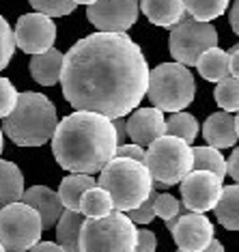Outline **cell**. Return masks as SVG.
<instances>
[{
  "label": "cell",
  "mask_w": 239,
  "mask_h": 252,
  "mask_svg": "<svg viewBox=\"0 0 239 252\" xmlns=\"http://www.w3.org/2000/svg\"><path fill=\"white\" fill-rule=\"evenodd\" d=\"M166 136H173V138H179L187 145H192L198 136V121L190 112L170 114V119H166Z\"/></svg>",
  "instance_id": "d4e9b609"
},
{
  "label": "cell",
  "mask_w": 239,
  "mask_h": 252,
  "mask_svg": "<svg viewBox=\"0 0 239 252\" xmlns=\"http://www.w3.org/2000/svg\"><path fill=\"white\" fill-rule=\"evenodd\" d=\"M235 127H237V136H239V112H237V117H235Z\"/></svg>",
  "instance_id": "ee69618b"
},
{
  "label": "cell",
  "mask_w": 239,
  "mask_h": 252,
  "mask_svg": "<svg viewBox=\"0 0 239 252\" xmlns=\"http://www.w3.org/2000/svg\"><path fill=\"white\" fill-rule=\"evenodd\" d=\"M62 61L65 54L59 52L56 48L48 50L43 54H37L30 59V76L35 82H39L41 87H54L56 82H60V73H62Z\"/></svg>",
  "instance_id": "ac0fdd59"
},
{
  "label": "cell",
  "mask_w": 239,
  "mask_h": 252,
  "mask_svg": "<svg viewBox=\"0 0 239 252\" xmlns=\"http://www.w3.org/2000/svg\"><path fill=\"white\" fill-rule=\"evenodd\" d=\"M179 252H181V250H179ZM205 252H224V246H222V244L218 242V239H213L211 246H209V248L205 250Z\"/></svg>",
  "instance_id": "60d3db41"
},
{
  "label": "cell",
  "mask_w": 239,
  "mask_h": 252,
  "mask_svg": "<svg viewBox=\"0 0 239 252\" xmlns=\"http://www.w3.org/2000/svg\"><path fill=\"white\" fill-rule=\"evenodd\" d=\"M2 147H4V138H2V127H0V153H2Z\"/></svg>",
  "instance_id": "7bdbcfd3"
},
{
  "label": "cell",
  "mask_w": 239,
  "mask_h": 252,
  "mask_svg": "<svg viewBox=\"0 0 239 252\" xmlns=\"http://www.w3.org/2000/svg\"><path fill=\"white\" fill-rule=\"evenodd\" d=\"M41 218L26 203H13L0 209V244L7 252H28L41 242Z\"/></svg>",
  "instance_id": "9c48e42d"
},
{
  "label": "cell",
  "mask_w": 239,
  "mask_h": 252,
  "mask_svg": "<svg viewBox=\"0 0 239 252\" xmlns=\"http://www.w3.org/2000/svg\"><path fill=\"white\" fill-rule=\"evenodd\" d=\"M115 211V205H112V198L104 188L95 186L87 190L80 198V214L89 220H97V218H106Z\"/></svg>",
  "instance_id": "cb8c5ba5"
},
{
  "label": "cell",
  "mask_w": 239,
  "mask_h": 252,
  "mask_svg": "<svg viewBox=\"0 0 239 252\" xmlns=\"http://www.w3.org/2000/svg\"><path fill=\"white\" fill-rule=\"evenodd\" d=\"M136 244L138 228L121 211L97 220L87 218L80 231V252H136Z\"/></svg>",
  "instance_id": "8992f818"
},
{
  "label": "cell",
  "mask_w": 239,
  "mask_h": 252,
  "mask_svg": "<svg viewBox=\"0 0 239 252\" xmlns=\"http://www.w3.org/2000/svg\"><path fill=\"white\" fill-rule=\"evenodd\" d=\"M115 123V129H117V140H119V147L125 145V136H127V131H125V121L123 119H117V121H112Z\"/></svg>",
  "instance_id": "ab89813d"
},
{
  "label": "cell",
  "mask_w": 239,
  "mask_h": 252,
  "mask_svg": "<svg viewBox=\"0 0 239 252\" xmlns=\"http://www.w3.org/2000/svg\"><path fill=\"white\" fill-rule=\"evenodd\" d=\"M226 175H231L233 179H235V183L239 186V147L233 149L231 158L226 159Z\"/></svg>",
  "instance_id": "d590c367"
},
{
  "label": "cell",
  "mask_w": 239,
  "mask_h": 252,
  "mask_svg": "<svg viewBox=\"0 0 239 252\" xmlns=\"http://www.w3.org/2000/svg\"><path fill=\"white\" fill-rule=\"evenodd\" d=\"M153 211H155L157 218H162V220L166 222L168 231H173L175 222H177V218L181 214V205H179V200L175 198L173 194H157L155 205H153Z\"/></svg>",
  "instance_id": "f1b7e54d"
},
{
  "label": "cell",
  "mask_w": 239,
  "mask_h": 252,
  "mask_svg": "<svg viewBox=\"0 0 239 252\" xmlns=\"http://www.w3.org/2000/svg\"><path fill=\"white\" fill-rule=\"evenodd\" d=\"M222 190H224L222 179L207 170H192L181 181V198H183L185 209L192 214H207L215 209Z\"/></svg>",
  "instance_id": "7c38bea8"
},
{
  "label": "cell",
  "mask_w": 239,
  "mask_h": 252,
  "mask_svg": "<svg viewBox=\"0 0 239 252\" xmlns=\"http://www.w3.org/2000/svg\"><path fill=\"white\" fill-rule=\"evenodd\" d=\"M185 13L196 22H211L229 9V0H183Z\"/></svg>",
  "instance_id": "4316f807"
},
{
  "label": "cell",
  "mask_w": 239,
  "mask_h": 252,
  "mask_svg": "<svg viewBox=\"0 0 239 252\" xmlns=\"http://www.w3.org/2000/svg\"><path fill=\"white\" fill-rule=\"evenodd\" d=\"M13 37H15V48H20L22 52H26L30 56H37L54 48L56 24L48 15L24 13L18 20Z\"/></svg>",
  "instance_id": "8fae6325"
},
{
  "label": "cell",
  "mask_w": 239,
  "mask_h": 252,
  "mask_svg": "<svg viewBox=\"0 0 239 252\" xmlns=\"http://www.w3.org/2000/svg\"><path fill=\"white\" fill-rule=\"evenodd\" d=\"M28 252H65L56 242H39L37 246H32Z\"/></svg>",
  "instance_id": "74e56055"
},
{
  "label": "cell",
  "mask_w": 239,
  "mask_h": 252,
  "mask_svg": "<svg viewBox=\"0 0 239 252\" xmlns=\"http://www.w3.org/2000/svg\"><path fill=\"white\" fill-rule=\"evenodd\" d=\"M168 48L175 63L190 69L207 50L218 48V31L209 22H196L190 15H183V20L170 31Z\"/></svg>",
  "instance_id": "ba28073f"
},
{
  "label": "cell",
  "mask_w": 239,
  "mask_h": 252,
  "mask_svg": "<svg viewBox=\"0 0 239 252\" xmlns=\"http://www.w3.org/2000/svg\"><path fill=\"white\" fill-rule=\"evenodd\" d=\"M24 196V175L18 164L0 159V209L20 203Z\"/></svg>",
  "instance_id": "d6986e66"
},
{
  "label": "cell",
  "mask_w": 239,
  "mask_h": 252,
  "mask_svg": "<svg viewBox=\"0 0 239 252\" xmlns=\"http://www.w3.org/2000/svg\"><path fill=\"white\" fill-rule=\"evenodd\" d=\"M18 91L11 84V80L0 76V119H7L18 104Z\"/></svg>",
  "instance_id": "1f68e13d"
},
{
  "label": "cell",
  "mask_w": 239,
  "mask_h": 252,
  "mask_svg": "<svg viewBox=\"0 0 239 252\" xmlns=\"http://www.w3.org/2000/svg\"><path fill=\"white\" fill-rule=\"evenodd\" d=\"M203 136L207 140V145L218 149V151L235 147L239 140L235 117L231 112H213L211 117H207V121L203 125Z\"/></svg>",
  "instance_id": "2e32d148"
},
{
  "label": "cell",
  "mask_w": 239,
  "mask_h": 252,
  "mask_svg": "<svg viewBox=\"0 0 239 252\" xmlns=\"http://www.w3.org/2000/svg\"><path fill=\"white\" fill-rule=\"evenodd\" d=\"M73 2H76V4H87V7H93L97 0H73Z\"/></svg>",
  "instance_id": "b9f144b4"
},
{
  "label": "cell",
  "mask_w": 239,
  "mask_h": 252,
  "mask_svg": "<svg viewBox=\"0 0 239 252\" xmlns=\"http://www.w3.org/2000/svg\"><path fill=\"white\" fill-rule=\"evenodd\" d=\"M145 156H147V149H142L138 145H121L117 149V158H125V159H134V162L145 164Z\"/></svg>",
  "instance_id": "836d02e7"
},
{
  "label": "cell",
  "mask_w": 239,
  "mask_h": 252,
  "mask_svg": "<svg viewBox=\"0 0 239 252\" xmlns=\"http://www.w3.org/2000/svg\"><path fill=\"white\" fill-rule=\"evenodd\" d=\"M125 131H127L129 140L138 147H149L157 138L166 136V119L164 112L157 108H138L129 114L125 121Z\"/></svg>",
  "instance_id": "5bb4252c"
},
{
  "label": "cell",
  "mask_w": 239,
  "mask_h": 252,
  "mask_svg": "<svg viewBox=\"0 0 239 252\" xmlns=\"http://www.w3.org/2000/svg\"><path fill=\"white\" fill-rule=\"evenodd\" d=\"M155 196H157V192L153 190V192L149 194V198H147L138 209H134V211H129V214H127V218L134 222V224H149L153 218H155V211H153V205H155Z\"/></svg>",
  "instance_id": "d6a6232c"
},
{
  "label": "cell",
  "mask_w": 239,
  "mask_h": 252,
  "mask_svg": "<svg viewBox=\"0 0 239 252\" xmlns=\"http://www.w3.org/2000/svg\"><path fill=\"white\" fill-rule=\"evenodd\" d=\"M173 239L181 252H205L213 242V224L205 214L179 216L173 226Z\"/></svg>",
  "instance_id": "4fadbf2b"
},
{
  "label": "cell",
  "mask_w": 239,
  "mask_h": 252,
  "mask_svg": "<svg viewBox=\"0 0 239 252\" xmlns=\"http://www.w3.org/2000/svg\"><path fill=\"white\" fill-rule=\"evenodd\" d=\"M196 67L207 82H222L231 76V56L220 48H211L198 59Z\"/></svg>",
  "instance_id": "44dd1931"
},
{
  "label": "cell",
  "mask_w": 239,
  "mask_h": 252,
  "mask_svg": "<svg viewBox=\"0 0 239 252\" xmlns=\"http://www.w3.org/2000/svg\"><path fill=\"white\" fill-rule=\"evenodd\" d=\"M145 166L153 181L170 188L181 183L194 170V153L187 142L173 136H162L147 147Z\"/></svg>",
  "instance_id": "52a82bcc"
},
{
  "label": "cell",
  "mask_w": 239,
  "mask_h": 252,
  "mask_svg": "<svg viewBox=\"0 0 239 252\" xmlns=\"http://www.w3.org/2000/svg\"><path fill=\"white\" fill-rule=\"evenodd\" d=\"M30 7L35 9V13L48 15V18H62V15L73 13V9L78 7L73 0H28Z\"/></svg>",
  "instance_id": "f546056e"
},
{
  "label": "cell",
  "mask_w": 239,
  "mask_h": 252,
  "mask_svg": "<svg viewBox=\"0 0 239 252\" xmlns=\"http://www.w3.org/2000/svg\"><path fill=\"white\" fill-rule=\"evenodd\" d=\"M229 56H231V76L239 80V43H235L229 50Z\"/></svg>",
  "instance_id": "8d00e7d4"
},
{
  "label": "cell",
  "mask_w": 239,
  "mask_h": 252,
  "mask_svg": "<svg viewBox=\"0 0 239 252\" xmlns=\"http://www.w3.org/2000/svg\"><path fill=\"white\" fill-rule=\"evenodd\" d=\"M0 252H7V248H4V246H2V244H0Z\"/></svg>",
  "instance_id": "f6af8a7d"
},
{
  "label": "cell",
  "mask_w": 239,
  "mask_h": 252,
  "mask_svg": "<svg viewBox=\"0 0 239 252\" xmlns=\"http://www.w3.org/2000/svg\"><path fill=\"white\" fill-rule=\"evenodd\" d=\"M229 20H231V26H233V31H235V35L239 37V0H237V2L231 7V15H229Z\"/></svg>",
  "instance_id": "f35d334b"
},
{
  "label": "cell",
  "mask_w": 239,
  "mask_h": 252,
  "mask_svg": "<svg viewBox=\"0 0 239 252\" xmlns=\"http://www.w3.org/2000/svg\"><path fill=\"white\" fill-rule=\"evenodd\" d=\"M117 129L110 119L95 112H73L56 125L52 153L60 168L71 175L101 173L117 158Z\"/></svg>",
  "instance_id": "7a4b0ae2"
},
{
  "label": "cell",
  "mask_w": 239,
  "mask_h": 252,
  "mask_svg": "<svg viewBox=\"0 0 239 252\" xmlns=\"http://www.w3.org/2000/svg\"><path fill=\"white\" fill-rule=\"evenodd\" d=\"M84 218L80 211H67L60 216L56 224V244L65 252H80V231H82Z\"/></svg>",
  "instance_id": "ffe728a7"
},
{
  "label": "cell",
  "mask_w": 239,
  "mask_h": 252,
  "mask_svg": "<svg viewBox=\"0 0 239 252\" xmlns=\"http://www.w3.org/2000/svg\"><path fill=\"white\" fill-rule=\"evenodd\" d=\"M140 9L151 24L170 28V31H173L185 15L183 0H142Z\"/></svg>",
  "instance_id": "e0dca14e"
},
{
  "label": "cell",
  "mask_w": 239,
  "mask_h": 252,
  "mask_svg": "<svg viewBox=\"0 0 239 252\" xmlns=\"http://www.w3.org/2000/svg\"><path fill=\"white\" fill-rule=\"evenodd\" d=\"M22 203H26L28 207H32L39 214L43 231L59 224L60 216L65 214V207H62V203L59 198V192H54L52 188H48V186H32V188H28V190H24Z\"/></svg>",
  "instance_id": "9a60e30c"
},
{
  "label": "cell",
  "mask_w": 239,
  "mask_h": 252,
  "mask_svg": "<svg viewBox=\"0 0 239 252\" xmlns=\"http://www.w3.org/2000/svg\"><path fill=\"white\" fill-rule=\"evenodd\" d=\"M155 248H157L155 233L147 231V228L138 231V244H136V252H155Z\"/></svg>",
  "instance_id": "e575fe53"
},
{
  "label": "cell",
  "mask_w": 239,
  "mask_h": 252,
  "mask_svg": "<svg viewBox=\"0 0 239 252\" xmlns=\"http://www.w3.org/2000/svg\"><path fill=\"white\" fill-rule=\"evenodd\" d=\"M215 218L224 228L239 231V186H226L215 205Z\"/></svg>",
  "instance_id": "603a6c76"
},
{
  "label": "cell",
  "mask_w": 239,
  "mask_h": 252,
  "mask_svg": "<svg viewBox=\"0 0 239 252\" xmlns=\"http://www.w3.org/2000/svg\"><path fill=\"white\" fill-rule=\"evenodd\" d=\"M215 104L222 108V112H239V80L237 78H224L218 82V87L213 91Z\"/></svg>",
  "instance_id": "83f0119b"
},
{
  "label": "cell",
  "mask_w": 239,
  "mask_h": 252,
  "mask_svg": "<svg viewBox=\"0 0 239 252\" xmlns=\"http://www.w3.org/2000/svg\"><path fill=\"white\" fill-rule=\"evenodd\" d=\"M97 186L110 194L115 211L121 214L138 209L153 192V179L147 166L125 158H115L104 166Z\"/></svg>",
  "instance_id": "277c9868"
},
{
  "label": "cell",
  "mask_w": 239,
  "mask_h": 252,
  "mask_svg": "<svg viewBox=\"0 0 239 252\" xmlns=\"http://www.w3.org/2000/svg\"><path fill=\"white\" fill-rule=\"evenodd\" d=\"M149 65L127 32H93L69 48L62 61V95L76 112L117 121L147 97Z\"/></svg>",
  "instance_id": "6da1fadb"
},
{
  "label": "cell",
  "mask_w": 239,
  "mask_h": 252,
  "mask_svg": "<svg viewBox=\"0 0 239 252\" xmlns=\"http://www.w3.org/2000/svg\"><path fill=\"white\" fill-rule=\"evenodd\" d=\"M138 0H97L87 9L89 22L97 32H127L138 20Z\"/></svg>",
  "instance_id": "30bf717a"
},
{
  "label": "cell",
  "mask_w": 239,
  "mask_h": 252,
  "mask_svg": "<svg viewBox=\"0 0 239 252\" xmlns=\"http://www.w3.org/2000/svg\"><path fill=\"white\" fill-rule=\"evenodd\" d=\"M15 52V37L13 31H11L9 22L0 15V71L11 63Z\"/></svg>",
  "instance_id": "4dcf8cb0"
},
{
  "label": "cell",
  "mask_w": 239,
  "mask_h": 252,
  "mask_svg": "<svg viewBox=\"0 0 239 252\" xmlns=\"http://www.w3.org/2000/svg\"><path fill=\"white\" fill-rule=\"evenodd\" d=\"M192 153H194V170H207V173H213L215 177L224 179L226 175V159L224 156L213 147H192Z\"/></svg>",
  "instance_id": "484cf974"
},
{
  "label": "cell",
  "mask_w": 239,
  "mask_h": 252,
  "mask_svg": "<svg viewBox=\"0 0 239 252\" xmlns=\"http://www.w3.org/2000/svg\"><path fill=\"white\" fill-rule=\"evenodd\" d=\"M95 186H97V179H93L90 175H67L60 181V188H59V198L62 207L67 211H80L82 194Z\"/></svg>",
  "instance_id": "7402d4cb"
},
{
  "label": "cell",
  "mask_w": 239,
  "mask_h": 252,
  "mask_svg": "<svg viewBox=\"0 0 239 252\" xmlns=\"http://www.w3.org/2000/svg\"><path fill=\"white\" fill-rule=\"evenodd\" d=\"M59 114L56 106L41 93L24 91L18 95L13 112L2 121V134H7L18 147H41L52 140Z\"/></svg>",
  "instance_id": "3957f363"
},
{
  "label": "cell",
  "mask_w": 239,
  "mask_h": 252,
  "mask_svg": "<svg viewBox=\"0 0 239 252\" xmlns=\"http://www.w3.org/2000/svg\"><path fill=\"white\" fill-rule=\"evenodd\" d=\"M196 82L187 67L179 63H162L149 71L147 97L162 112H183L194 101Z\"/></svg>",
  "instance_id": "5b68a950"
}]
</instances>
